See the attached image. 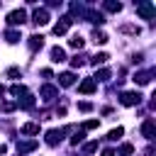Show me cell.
I'll use <instances>...</instances> for the list:
<instances>
[{
	"label": "cell",
	"mask_w": 156,
	"mask_h": 156,
	"mask_svg": "<svg viewBox=\"0 0 156 156\" xmlns=\"http://www.w3.org/2000/svg\"><path fill=\"white\" fill-rule=\"evenodd\" d=\"M141 93H136V90H124L122 95H119V102L124 105V107H136V105H141Z\"/></svg>",
	"instance_id": "obj_1"
},
{
	"label": "cell",
	"mask_w": 156,
	"mask_h": 156,
	"mask_svg": "<svg viewBox=\"0 0 156 156\" xmlns=\"http://www.w3.org/2000/svg\"><path fill=\"white\" fill-rule=\"evenodd\" d=\"M71 24H73V17H71V15H63V17H58V22L54 24V34H56V37H63V34L71 29Z\"/></svg>",
	"instance_id": "obj_2"
},
{
	"label": "cell",
	"mask_w": 156,
	"mask_h": 156,
	"mask_svg": "<svg viewBox=\"0 0 156 156\" xmlns=\"http://www.w3.org/2000/svg\"><path fill=\"white\" fill-rule=\"evenodd\" d=\"M39 98H41L44 102H51V100H56V98H58V88H56V85H51V83H44V85H41V90H39Z\"/></svg>",
	"instance_id": "obj_3"
},
{
	"label": "cell",
	"mask_w": 156,
	"mask_h": 156,
	"mask_svg": "<svg viewBox=\"0 0 156 156\" xmlns=\"http://www.w3.org/2000/svg\"><path fill=\"white\" fill-rule=\"evenodd\" d=\"M136 15L144 20H154L156 17V7L151 2H136Z\"/></svg>",
	"instance_id": "obj_4"
},
{
	"label": "cell",
	"mask_w": 156,
	"mask_h": 156,
	"mask_svg": "<svg viewBox=\"0 0 156 156\" xmlns=\"http://www.w3.org/2000/svg\"><path fill=\"white\" fill-rule=\"evenodd\" d=\"M5 20H7V24H10V27H17V24H22V22L27 20V12H24L22 7H17V10L7 12V17H5Z\"/></svg>",
	"instance_id": "obj_5"
},
{
	"label": "cell",
	"mask_w": 156,
	"mask_h": 156,
	"mask_svg": "<svg viewBox=\"0 0 156 156\" xmlns=\"http://www.w3.org/2000/svg\"><path fill=\"white\" fill-rule=\"evenodd\" d=\"M154 76H156V71H154V68H149V71H136V73L132 76V80H134L136 85H149Z\"/></svg>",
	"instance_id": "obj_6"
},
{
	"label": "cell",
	"mask_w": 156,
	"mask_h": 156,
	"mask_svg": "<svg viewBox=\"0 0 156 156\" xmlns=\"http://www.w3.org/2000/svg\"><path fill=\"white\" fill-rule=\"evenodd\" d=\"M32 22H34L37 27L49 24V10H46V7H37V10L32 12Z\"/></svg>",
	"instance_id": "obj_7"
},
{
	"label": "cell",
	"mask_w": 156,
	"mask_h": 156,
	"mask_svg": "<svg viewBox=\"0 0 156 156\" xmlns=\"http://www.w3.org/2000/svg\"><path fill=\"white\" fill-rule=\"evenodd\" d=\"M66 132H68V129H49L46 136H44V141H46L49 146H56V144H61V139H63Z\"/></svg>",
	"instance_id": "obj_8"
},
{
	"label": "cell",
	"mask_w": 156,
	"mask_h": 156,
	"mask_svg": "<svg viewBox=\"0 0 156 156\" xmlns=\"http://www.w3.org/2000/svg\"><path fill=\"white\" fill-rule=\"evenodd\" d=\"M141 136H146V139H154V136H156V122H154L151 117L144 119V124H141Z\"/></svg>",
	"instance_id": "obj_9"
},
{
	"label": "cell",
	"mask_w": 156,
	"mask_h": 156,
	"mask_svg": "<svg viewBox=\"0 0 156 156\" xmlns=\"http://www.w3.org/2000/svg\"><path fill=\"white\" fill-rule=\"evenodd\" d=\"M37 149V139H24V141H17V154L24 156V154H32Z\"/></svg>",
	"instance_id": "obj_10"
},
{
	"label": "cell",
	"mask_w": 156,
	"mask_h": 156,
	"mask_svg": "<svg viewBox=\"0 0 156 156\" xmlns=\"http://www.w3.org/2000/svg\"><path fill=\"white\" fill-rule=\"evenodd\" d=\"M95 88H98V83H95L93 78H85V80L78 83V93H83V95H93Z\"/></svg>",
	"instance_id": "obj_11"
},
{
	"label": "cell",
	"mask_w": 156,
	"mask_h": 156,
	"mask_svg": "<svg viewBox=\"0 0 156 156\" xmlns=\"http://www.w3.org/2000/svg\"><path fill=\"white\" fill-rule=\"evenodd\" d=\"M83 17H85L88 22H93V24H102V22H105V15H102V12H98V10H85V12H83Z\"/></svg>",
	"instance_id": "obj_12"
},
{
	"label": "cell",
	"mask_w": 156,
	"mask_h": 156,
	"mask_svg": "<svg viewBox=\"0 0 156 156\" xmlns=\"http://www.w3.org/2000/svg\"><path fill=\"white\" fill-rule=\"evenodd\" d=\"M27 46H29V51H39V49L44 46V37H41V34H32V37H27Z\"/></svg>",
	"instance_id": "obj_13"
},
{
	"label": "cell",
	"mask_w": 156,
	"mask_h": 156,
	"mask_svg": "<svg viewBox=\"0 0 156 156\" xmlns=\"http://www.w3.org/2000/svg\"><path fill=\"white\" fill-rule=\"evenodd\" d=\"M58 83H61L63 88L73 85V83H76V73H71V71H63V73H58Z\"/></svg>",
	"instance_id": "obj_14"
},
{
	"label": "cell",
	"mask_w": 156,
	"mask_h": 156,
	"mask_svg": "<svg viewBox=\"0 0 156 156\" xmlns=\"http://www.w3.org/2000/svg\"><path fill=\"white\" fill-rule=\"evenodd\" d=\"M49 54H51V61H54V63L66 61V51H63L61 46H51V51H49Z\"/></svg>",
	"instance_id": "obj_15"
},
{
	"label": "cell",
	"mask_w": 156,
	"mask_h": 156,
	"mask_svg": "<svg viewBox=\"0 0 156 156\" xmlns=\"http://www.w3.org/2000/svg\"><path fill=\"white\" fill-rule=\"evenodd\" d=\"M119 32H122V34L139 37V34H141V27H139V24H122V27H119Z\"/></svg>",
	"instance_id": "obj_16"
},
{
	"label": "cell",
	"mask_w": 156,
	"mask_h": 156,
	"mask_svg": "<svg viewBox=\"0 0 156 156\" xmlns=\"http://www.w3.org/2000/svg\"><path fill=\"white\" fill-rule=\"evenodd\" d=\"M132 154H134V144H129V141L119 144V149L115 151V156H132Z\"/></svg>",
	"instance_id": "obj_17"
},
{
	"label": "cell",
	"mask_w": 156,
	"mask_h": 156,
	"mask_svg": "<svg viewBox=\"0 0 156 156\" xmlns=\"http://www.w3.org/2000/svg\"><path fill=\"white\" fill-rule=\"evenodd\" d=\"M10 93H12L15 98H27V95H29V90H27L24 85H20V83H15V85H10Z\"/></svg>",
	"instance_id": "obj_18"
},
{
	"label": "cell",
	"mask_w": 156,
	"mask_h": 156,
	"mask_svg": "<svg viewBox=\"0 0 156 156\" xmlns=\"http://www.w3.org/2000/svg\"><path fill=\"white\" fill-rule=\"evenodd\" d=\"M20 132H22V134H39V124H37V122H24V124L20 127Z\"/></svg>",
	"instance_id": "obj_19"
},
{
	"label": "cell",
	"mask_w": 156,
	"mask_h": 156,
	"mask_svg": "<svg viewBox=\"0 0 156 156\" xmlns=\"http://www.w3.org/2000/svg\"><path fill=\"white\" fill-rule=\"evenodd\" d=\"M102 10H107V12H119V10H122V2H117V0H105V2H102Z\"/></svg>",
	"instance_id": "obj_20"
},
{
	"label": "cell",
	"mask_w": 156,
	"mask_h": 156,
	"mask_svg": "<svg viewBox=\"0 0 156 156\" xmlns=\"http://www.w3.org/2000/svg\"><path fill=\"white\" fill-rule=\"evenodd\" d=\"M5 39H7V44H17V41L22 39V34H20L17 29H7V32H5Z\"/></svg>",
	"instance_id": "obj_21"
},
{
	"label": "cell",
	"mask_w": 156,
	"mask_h": 156,
	"mask_svg": "<svg viewBox=\"0 0 156 156\" xmlns=\"http://www.w3.org/2000/svg\"><path fill=\"white\" fill-rule=\"evenodd\" d=\"M83 44H85V39H83L80 34H73V37L68 39V46H71V49H83Z\"/></svg>",
	"instance_id": "obj_22"
},
{
	"label": "cell",
	"mask_w": 156,
	"mask_h": 156,
	"mask_svg": "<svg viewBox=\"0 0 156 156\" xmlns=\"http://www.w3.org/2000/svg\"><path fill=\"white\" fill-rule=\"evenodd\" d=\"M90 39H93L95 44H105V41H107V34H105V32H100V29H93Z\"/></svg>",
	"instance_id": "obj_23"
},
{
	"label": "cell",
	"mask_w": 156,
	"mask_h": 156,
	"mask_svg": "<svg viewBox=\"0 0 156 156\" xmlns=\"http://www.w3.org/2000/svg\"><path fill=\"white\" fill-rule=\"evenodd\" d=\"M107 58H110V56H107L105 51H100V54H95V56H90V63H93V66H102V63H105Z\"/></svg>",
	"instance_id": "obj_24"
},
{
	"label": "cell",
	"mask_w": 156,
	"mask_h": 156,
	"mask_svg": "<svg viewBox=\"0 0 156 156\" xmlns=\"http://www.w3.org/2000/svg\"><path fill=\"white\" fill-rule=\"evenodd\" d=\"M95 83L100 80V83H105V80H110V68H98V73H95V78H93Z\"/></svg>",
	"instance_id": "obj_25"
},
{
	"label": "cell",
	"mask_w": 156,
	"mask_h": 156,
	"mask_svg": "<svg viewBox=\"0 0 156 156\" xmlns=\"http://www.w3.org/2000/svg\"><path fill=\"white\" fill-rule=\"evenodd\" d=\"M98 127H100V119H85V122L80 124L83 132H90V129H98Z\"/></svg>",
	"instance_id": "obj_26"
},
{
	"label": "cell",
	"mask_w": 156,
	"mask_h": 156,
	"mask_svg": "<svg viewBox=\"0 0 156 156\" xmlns=\"http://www.w3.org/2000/svg\"><path fill=\"white\" fill-rule=\"evenodd\" d=\"M20 107H22V110H32V107H34V95L29 93L27 98H22V102H20Z\"/></svg>",
	"instance_id": "obj_27"
},
{
	"label": "cell",
	"mask_w": 156,
	"mask_h": 156,
	"mask_svg": "<svg viewBox=\"0 0 156 156\" xmlns=\"http://www.w3.org/2000/svg\"><path fill=\"white\" fill-rule=\"evenodd\" d=\"M122 134H124V129H122V127H115V129H110V134H107V139H110V141H117V139H119Z\"/></svg>",
	"instance_id": "obj_28"
},
{
	"label": "cell",
	"mask_w": 156,
	"mask_h": 156,
	"mask_svg": "<svg viewBox=\"0 0 156 156\" xmlns=\"http://www.w3.org/2000/svg\"><path fill=\"white\" fill-rule=\"evenodd\" d=\"M85 58H88V56H83V54H80V56H78V54H76V56H73V58H71V66H73V68H80V66H83V63H85Z\"/></svg>",
	"instance_id": "obj_29"
},
{
	"label": "cell",
	"mask_w": 156,
	"mask_h": 156,
	"mask_svg": "<svg viewBox=\"0 0 156 156\" xmlns=\"http://www.w3.org/2000/svg\"><path fill=\"white\" fill-rule=\"evenodd\" d=\"M83 139H85V132H83V129H78V132H76V134L71 136V144H73V146H78V144H80Z\"/></svg>",
	"instance_id": "obj_30"
},
{
	"label": "cell",
	"mask_w": 156,
	"mask_h": 156,
	"mask_svg": "<svg viewBox=\"0 0 156 156\" xmlns=\"http://www.w3.org/2000/svg\"><path fill=\"white\" fill-rule=\"evenodd\" d=\"M78 110H80V112H90V110H93V102H88V100H80V102H78Z\"/></svg>",
	"instance_id": "obj_31"
},
{
	"label": "cell",
	"mask_w": 156,
	"mask_h": 156,
	"mask_svg": "<svg viewBox=\"0 0 156 156\" xmlns=\"http://www.w3.org/2000/svg\"><path fill=\"white\" fill-rule=\"evenodd\" d=\"M15 107H17V102H0V110L2 112H12Z\"/></svg>",
	"instance_id": "obj_32"
},
{
	"label": "cell",
	"mask_w": 156,
	"mask_h": 156,
	"mask_svg": "<svg viewBox=\"0 0 156 156\" xmlns=\"http://www.w3.org/2000/svg\"><path fill=\"white\" fill-rule=\"evenodd\" d=\"M83 151H85V154H93V151H98V141H88V144L83 146Z\"/></svg>",
	"instance_id": "obj_33"
},
{
	"label": "cell",
	"mask_w": 156,
	"mask_h": 156,
	"mask_svg": "<svg viewBox=\"0 0 156 156\" xmlns=\"http://www.w3.org/2000/svg\"><path fill=\"white\" fill-rule=\"evenodd\" d=\"M20 76V68H7V78H17Z\"/></svg>",
	"instance_id": "obj_34"
},
{
	"label": "cell",
	"mask_w": 156,
	"mask_h": 156,
	"mask_svg": "<svg viewBox=\"0 0 156 156\" xmlns=\"http://www.w3.org/2000/svg\"><path fill=\"white\" fill-rule=\"evenodd\" d=\"M100 156H115V149H102V154Z\"/></svg>",
	"instance_id": "obj_35"
},
{
	"label": "cell",
	"mask_w": 156,
	"mask_h": 156,
	"mask_svg": "<svg viewBox=\"0 0 156 156\" xmlns=\"http://www.w3.org/2000/svg\"><path fill=\"white\" fill-rule=\"evenodd\" d=\"M41 76H44V78H51V76H54V73H51V71H49V68H41Z\"/></svg>",
	"instance_id": "obj_36"
},
{
	"label": "cell",
	"mask_w": 156,
	"mask_h": 156,
	"mask_svg": "<svg viewBox=\"0 0 156 156\" xmlns=\"http://www.w3.org/2000/svg\"><path fill=\"white\" fill-rule=\"evenodd\" d=\"M5 154H7V146H2V144H0V156H5Z\"/></svg>",
	"instance_id": "obj_37"
},
{
	"label": "cell",
	"mask_w": 156,
	"mask_h": 156,
	"mask_svg": "<svg viewBox=\"0 0 156 156\" xmlns=\"http://www.w3.org/2000/svg\"><path fill=\"white\" fill-rule=\"evenodd\" d=\"M2 95H5V88H2V85H0V100H2Z\"/></svg>",
	"instance_id": "obj_38"
}]
</instances>
